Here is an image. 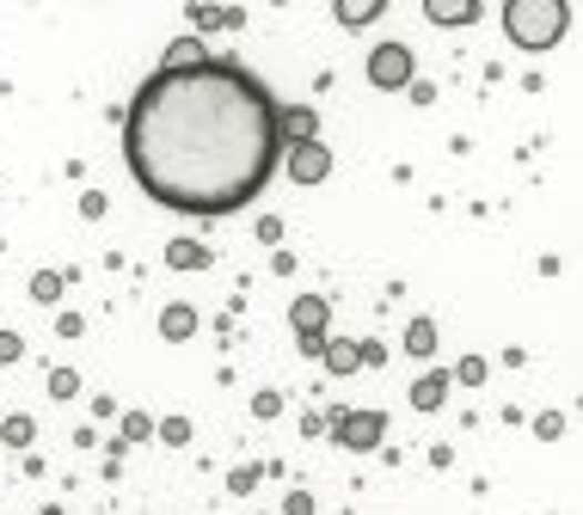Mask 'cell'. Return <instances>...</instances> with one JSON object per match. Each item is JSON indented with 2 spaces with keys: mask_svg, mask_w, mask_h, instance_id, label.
<instances>
[{
  "mask_svg": "<svg viewBox=\"0 0 583 515\" xmlns=\"http://www.w3.org/2000/svg\"><path fill=\"white\" fill-rule=\"evenodd\" d=\"M50 393H55V399H74V393H80V374H74V369H50Z\"/></svg>",
  "mask_w": 583,
  "mask_h": 515,
  "instance_id": "20",
  "label": "cell"
},
{
  "mask_svg": "<svg viewBox=\"0 0 583 515\" xmlns=\"http://www.w3.org/2000/svg\"><path fill=\"white\" fill-rule=\"evenodd\" d=\"M38 515H68V509H38Z\"/></svg>",
  "mask_w": 583,
  "mask_h": 515,
  "instance_id": "29",
  "label": "cell"
},
{
  "mask_svg": "<svg viewBox=\"0 0 583 515\" xmlns=\"http://www.w3.org/2000/svg\"><path fill=\"white\" fill-rule=\"evenodd\" d=\"M283 172H289L295 185H326L331 178V147L319 142H295V147H283Z\"/></svg>",
  "mask_w": 583,
  "mask_h": 515,
  "instance_id": "6",
  "label": "cell"
},
{
  "mask_svg": "<svg viewBox=\"0 0 583 515\" xmlns=\"http://www.w3.org/2000/svg\"><path fill=\"white\" fill-rule=\"evenodd\" d=\"M123 436H130V442H147V436H154V418H147V411H130V418H123Z\"/></svg>",
  "mask_w": 583,
  "mask_h": 515,
  "instance_id": "21",
  "label": "cell"
},
{
  "mask_svg": "<svg viewBox=\"0 0 583 515\" xmlns=\"http://www.w3.org/2000/svg\"><path fill=\"white\" fill-rule=\"evenodd\" d=\"M331 436H338V449L369 454V449H381L387 418H381V411H338V418H331Z\"/></svg>",
  "mask_w": 583,
  "mask_h": 515,
  "instance_id": "3",
  "label": "cell"
},
{
  "mask_svg": "<svg viewBox=\"0 0 583 515\" xmlns=\"http://www.w3.org/2000/svg\"><path fill=\"white\" fill-rule=\"evenodd\" d=\"M411 74H418V62H411L406 43H375L369 50V86L399 93V86H411Z\"/></svg>",
  "mask_w": 583,
  "mask_h": 515,
  "instance_id": "4",
  "label": "cell"
},
{
  "mask_svg": "<svg viewBox=\"0 0 583 515\" xmlns=\"http://www.w3.org/2000/svg\"><path fill=\"white\" fill-rule=\"evenodd\" d=\"M209 55H203L197 38H173L166 43V62H160V74H185V68H203Z\"/></svg>",
  "mask_w": 583,
  "mask_h": 515,
  "instance_id": "9",
  "label": "cell"
},
{
  "mask_svg": "<svg viewBox=\"0 0 583 515\" xmlns=\"http://www.w3.org/2000/svg\"><path fill=\"white\" fill-rule=\"evenodd\" d=\"M565 25H571L565 0H510L504 7V38L529 55L553 50V43L565 38Z\"/></svg>",
  "mask_w": 583,
  "mask_h": 515,
  "instance_id": "2",
  "label": "cell"
},
{
  "mask_svg": "<svg viewBox=\"0 0 583 515\" xmlns=\"http://www.w3.org/2000/svg\"><path fill=\"white\" fill-rule=\"evenodd\" d=\"M319 362H326V374H357L362 362H357V343H326L319 350Z\"/></svg>",
  "mask_w": 583,
  "mask_h": 515,
  "instance_id": "14",
  "label": "cell"
},
{
  "mask_svg": "<svg viewBox=\"0 0 583 515\" xmlns=\"http://www.w3.org/2000/svg\"><path fill=\"white\" fill-rule=\"evenodd\" d=\"M31 436H38V423H31L25 411H13V418L0 423V442H7V449H31Z\"/></svg>",
  "mask_w": 583,
  "mask_h": 515,
  "instance_id": "15",
  "label": "cell"
},
{
  "mask_svg": "<svg viewBox=\"0 0 583 515\" xmlns=\"http://www.w3.org/2000/svg\"><path fill=\"white\" fill-rule=\"evenodd\" d=\"M258 239H265V246H277V239H283V222H277V215H265V222H258Z\"/></svg>",
  "mask_w": 583,
  "mask_h": 515,
  "instance_id": "28",
  "label": "cell"
},
{
  "mask_svg": "<svg viewBox=\"0 0 583 515\" xmlns=\"http://www.w3.org/2000/svg\"><path fill=\"white\" fill-rule=\"evenodd\" d=\"M160 338H166V343H185V338H197V307L173 301L166 313H160Z\"/></svg>",
  "mask_w": 583,
  "mask_h": 515,
  "instance_id": "8",
  "label": "cell"
},
{
  "mask_svg": "<svg viewBox=\"0 0 583 515\" xmlns=\"http://www.w3.org/2000/svg\"><path fill=\"white\" fill-rule=\"evenodd\" d=\"M326 319H331L326 295H295V301H289V326H295V338H301L307 357L326 350Z\"/></svg>",
  "mask_w": 583,
  "mask_h": 515,
  "instance_id": "5",
  "label": "cell"
},
{
  "mask_svg": "<svg viewBox=\"0 0 583 515\" xmlns=\"http://www.w3.org/2000/svg\"><path fill=\"white\" fill-rule=\"evenodd\" d=\"M485 357H461V362H454V381H461V387H485Z\"/></svg>",
  "mask_w": 583,
  "mask_h": 515,
  "instance_id": "18",
  "label": "cell"
},
{
  "mask_svg": "<svg viewBox=\"0 0 583 515\" xmlns=\"http://www.w3.org/2000/svg\"><path fill=\"white\" fill-rule=\"evenodd\" d=\"M191 25H197V31H222V25H239V13H215V7H191Z\"/></svg>",
  "mask_w": 583,
  "mask_h": 515,
  "instance_id": "17",
  "label": "cell"
},
{
  "mask_svg": "<svg viewBox=\"0 0 583 515\" xmlns=\"http://www.w3.org/2000/svg\"><path fill=\"white\" fill-rule=\"evenodd\" d=\"M253 411H258V418H277V411H283V393H258Z\"/></svg>",
  "mask_w": 583,
  "mask_h": 515,
  "instance_id": "26",
  "label": "cell"
},
{
  "mask_svg": "<svg viewBox=\"0 0 583 515\" xmlns=\"http://www.w3.org/2000/svg\"><path fill=\"white\" fill-rule=\"evenodd\" d=\"M387 7L381 0H338V7H331V19H338V25L345 31H362V25H375V19H381Z\"/></svg>",
  "mask_w": 583,
  "mask_h": 515,
  "instance_id": "10",
  "label": "cell"
},
{
  "mask_svg": "<svg viewBox=\"0 0 583 515\" xmlns=\"http://www.w3.org/2000/svg\"><path fill=\"white\" fill-rule=\"evenodd\" d=\"M425 19L430 25H473V19H485V7L479 0H430Z\"/></svg>",
  "mask_w": 583,
  "mask_h": 515,
  "instance_id": "7",
  "label": "cell"
},
{
  "mask_svg": "<svg viewBox=\"0 0 583 515\" xmlns=\"http://www.w3.org/2000/svg\"><path fill=\"white\" fill-rule=\"evenodd\" d=\"M62 289H68V277H55V270H38V277H31V301H43V307L62 301Z\"/></svg>",
  "mask_w": 583,
  "mask_h": 515,
  "instance_id": "16",
  "label": "cell"
},
{
  "mask_svg": "<svg viewBox=\"0 0 583 515\" xmlns=\"http://www.w3.org/2000/svg\"><path fill=\"white\" fill-rule=\"evenodd\" d=\"M406 357H437V319H411L406 326Z\"/></svg>",
  "mask_w": 583,
  "mask_h": 515,
  "instance_id": "12",
  "label": "cell"
},
{
  "mask_svg": "<svg viewBox=\"0 0 583 515\" xmlns=\"http://www.w3.org/2000/svg\"><path fill=\"white\" fill-rule=\"evenodd\" d=\"M25 357V338L19 331H0V362H19Z\"/></svg>",
  "mask_w": 583,
  "mask_h": 515,
  "instance_id": "23",
  "label": "cell"
},
{
  "mask_svg": "<svg viewBox=\"0 0 583 515\" xmlns=\"http://www.w3.org/2000/svg\"><path fill=\"white\" fill-rule=\"evenodd\" d=\"M283 515H314V497H307V491H289V503H283Z\"/></svg>",
  "mask_w": 583,
  "mask_h": 515,
  "instance_id": "25",
  "label": "cell"
},
{
  "mask_svg": "<svg viewBox=\"0 0 583 515\" xmlns=\"http://www.w3.org/2000/svg\"><path fill=\"white\" fill-rule=\"evenodd\" d=\"M253 485H258V466H234V473H227V491H234V497H246Z\"/></svg>",
  "mask_w": 583,
  "mask_h": 515,
  "instance_id": "22",
  "label": "cell"
},
{
  "mask_svg": "<svg viewBox=\"0 0 583 515\" xmlns=\"http://www.w3.org/2000/svg\"><path fill=\"white\" fill-rule=\"evenodd\" d=\"M449 399V374H425V381H411V405L418 411H442Z\"/></svg>",
  "mask_w": 583,
  "mask_h": 515,
  "instance_id": "11",
  "label": "cell"
},
{
  "mask_svg": "<svg viewBox=\"0 0 583 515\" xmlns=\"http://www.w3.org/2000/svg\"><path fill=\"white\" fill-rule=\"evenodd\" d=\"M135 185L178 215H234L270 185L283 159L277 99L239 62L147 74L123 117Z\"/></svg>",
  "mask_w": 583,
  "mask_h": 515,
  "instance_id": "1",
  "label": "cell"
},
{
  "mask_svg": "<svg viewBox=\"0 0 583 515\" xmlns=\"http://www.w3.org/2000/svg\"><path fill=\"white\" fill-rule=\"evenodd\" d=\"M559 430H565V418H559V411H546V418H534V436H541V442H553Z\"/></svg>",
  "mask_w": 583,
  "mask_h": 515,
  "instance_id": "24",
  "label": "cell"
},
{
  "mask_svg": "<svg viewBox=\"0 0 583 515\" xmlns=\"http://www.w3.org/2000/svg\"><path fill=\"white\" fill-rule=\"evenodd\" d=\"M166 265L173 270H203L209 265V246H197V239H173V246H166Z\"/></svg>",
  "mask_w": 583,
  "mask_h": 515,
  "instance_id": "13",
  "label": "cell"
},
{
  "mask_svg": "<svg viewBox=\"0 0 583 515\" xmlns=\"http://www.w3.org/2000/svg\"><path fill=\"white\" fill-rule=\"evenodd\" d=\"M160 442H166V449H185L191 442V418H166L160 423Z\"/></svg>",
  "mask_w": 583,
  "mask_h": 515,
  "instance_id": "19",
  "label": "cell"
},
{
  "mask_svg": "<svg viewBox=\"0 0 583 515\" xmlns=\"http://www.w3.org/2000/svg\"><path fill=\"white\" fill-rule=\"evenodd\" d=\"M80 215H86V222H99V215H105V197H99V190H86V197H80Z\"/></svg>",
  "mask_w": 583,
  "mask_h": 515,
  "instance_id": "27",
  "label": "cell"
}]
</instances>
